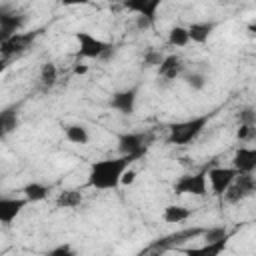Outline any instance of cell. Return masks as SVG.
Instances as JSON below:
<instances>
[{
    "instance_id": "6da1fadb",
    "label": "cell",
    "mask_w": 256,
    "mask_h": 256,
    "mask_svg": "<svg viewBox=\"0 0 256 256\" xmlns=\"http://www.w3.org/2000/svg\"><path fill=\"white\" fill-rule=\"evenodd\" d=\"M138 158L140 156H118L92 162L88 172V186L96 190H114L118 184H122V176L130 168V164Z\"/></svg>"
},
{
    "instance_id": "7a4b0ae2",
    "label": "cell",
    "mask_w": 256,
    "mask_h": 256,
    "mask_svg": "<svg viewBox=\"0 0 256 256\" xmlns=\"http://www.w3.org/2000/svg\"><path fill=\"white\" fill-rule=\"evenodd\" d=\"M210 118H212V114H202V116H194V118L176 122V124L170 126V134H168L166 140L170 144H178V146L190 144L192 140H196L202 134V130L206 128Z\"/></svg>"
},
{
    "instance_id": "3957f363",
    "label": "cell",
    "mask_w": 256,
    "mask_h": 256,
    "mask_svg": "<svg viewBox=\"0 0 256 256\" xmlns=\"http://www.w3.org/2000/svg\"><path fill=\"white\" fill-rule=\"evenodd\" d=\"M76 40H78V56L82 58H110L114 54V46L110 42H104L96 36H92L90 32H76Z\"/></svg>"
},
{
    "instance_id": "277c9868",
    "label": "cell",
    "mask_w": 256,
    "mask_h": 256,
    "mask_svg": "<svg viewBox=\"0 0 256 256\" xmlns=\"http://www.w3.org/2000/svg\"><path fill=\"white\" fill-rule=\"evenodd\" d=\"M152 142L148 132H122L118 134V152L120 156H144Z\"/></svg>"
},
{
    "instance_id": "5b68a950",
    "label": "cell",
    "mask_w": 256,
    "mask_h": 256,
    "mask_svg": "<svg viewBox=\"0 0 256 256\" xmlns=\"http://www.w3.org/2000/svg\"><path fill=\"white\" fill-rule=\"evenodd\" d=\"M252 194H256V178L252 174H238L236 180L226 190L224 198L230 204H238V202L250 198Z\"/></svg>"
},
{
    "instance_id": "8992f818",
    "label": "cell",
    "mask_w": 256,
    "mask_h": 256,
    "mask_svg": "<svg viewBox=\"0 0 256 256\" xmlns=\"http://www.w3.org/2000/svg\"><path fill=\"white\" fill-rule=\"evenodd\" d=\"M176 194H192V196H204L208 194V174L198 172V174H186L180 176L174 184Z\"/></svg>"
},
{
    "instance_id": "52a82bcc",
    "label": "cell",
    "mask_w": 256,
    "mask_h": 256,
    "mask_svg": "<svg viewBox=\"0 0 256 256\" xmlns=\"http://www.w3.org/2000/svg\"><path fill=\"white\" fill-rule=\"evenodd\" d=\"M238 172L234 168H212L208 170V180L212 186V192L216 196H224L226 190L230 188V184L236 180Z\"/></svg>"
},
{
    "instance_id": "ba28073f",
    "label": "cell",
    "mask_w": 256,
    "mask_h": 256,
    "mask_svg": "<svg viewBox=\"0 0 256 256\" xmlns=\"http://www.w3.org/2000/svg\"><path fill=\"white\" fill-rule=\"evenodd\" d=\"M204 230H206V228H186V230L174 232V234H170V236L158 238V240L150 246V250L162 252V250H166V248H174V246H178V244H182V242H186V240H192V238H196V236H202Z\"/></svg>"
},
{
    "instance_id": "9c48e42d",
    "label": "cell",
    "mask_w": 256,
    "mask_h": 256,
    "mask_svg": "<svg viewBox=\"0 0 256 256\" xmlns=\"http://www.w3.org/2000/svg\"><path fill=\"white\" fill-rule=\"evenodd\" d=\"M24 22H26V16L16 12H6V8H2L0 10V42L20 34L18 30L24 26Z\"/></svg>"
},
{
    "instance_id": "30bf717a",
    "label": "cell",
    "mask_w": 256,
    "mask_h": 256,
    "mask_svg": "<svg viewBox=\"0 0 256 256\" xmlns=\"http://www.w3.org/2000/svg\"><path fill=\"white\" fill-rule=\"evenodd\" d=\"M136 98H138V86H132V88L114 92L112 98H110V106L114 110H118L120 114L130 116L134 112V108H136Z\"/></svg>"
},
{
    "instance_id": "8fae6325",
    "label": "cell",
    "mask_w": 256,
    "mask_h": 256,
    "mask_svg": "<svg viewBox=\"0 0 256 256\" xmlns=\"http://www.w3.org/2000/svg\"><path fill=\"white\" fill-rule=\"evenodd\" d=\"M232 168L238 174H252L256 170V148H238L232 158Z\"/></svg>"
},
{
    "instance_id": "7c38bea8",
    "label": "cell",
    "mask_w": 256,
    "mask_h": 256,
    "mask_svg": "<svg viewBox=\"0 0 256 256\" xmlns=\"http://www.w3.org/2000/svg\"><path fill=\"white\" fill-rule=\"evenodd\" d=\"M36 36H38V32H28V34H22V32H20V34H16V36H12V38L0 42L2 56L8 58V56H12V54H20V52H24Z\"/></svg>"
},
{
    "instance_id": "4fadbf2b",
    "label": "cell",
    "mask_w": 256,
    "mask_h": 256,
    "mask_svg": "<svg viewBox=\"0 0 256 256\" xmlns=\"http://www.w3.org/2000/svg\"><path fill=\"white\" fill-rule=\"evenodd\" d=\"M26 204H28L26 198H2L0 200V220H2V224H10L22 212V208Z\"/></svg>"
},
{
    "instance_id": "5bb4252c",
    "label": "cell",
    "mask_w": 256,
    "mask_h": 256,
    "mask_svg": "<svg viewBox=\"0 0 256 256\" xmlns=\"http://www.w3.org/2000/svg\"><path fill=\"white\" fill-rule=\"evenodd\" d=\"M124 8L136 12V16H146L156 22V10L160 8V0H130L124 2Z\"/></svg>"
},
{
    "instance_id": "9a60e30c",
    "label": "cell",
    "mask_w": 256,
    "mask_h": 256,
    "mask_svg": "<svg viewBox=\"0 0 256 256\" xmlns=\"http://www.w3.org/2000/svg\"><path fill=\"white\" fill-rule=\"evenodd\" d=\"M182 72H184V62H182V58L176 56V54L166 56L164 62H162L160 68H158V74H160L164 80H174V78H178Z\"/></svg>"
},
{
    "instance_id": "2e32d148",
    "label": "cell",
    "mask_w": 256,
    "mask_h": 256,
    "mask_svg": "<svg viewBox=\"0 0 256 256\" xmlns=\"http://www.w3.org/2000/svg\"><path fill=\"white\" fill-rule=\"evenodd\" d=\"M228 240H220V242H212V244H202L196 248H184V256H220L226 250Z\"/></svg>"
},
{
    "instance_id": "e0dca14e",
    "label": "cell",
    "mask_w": 256,
    "mask_h": 256,
    "mask_svg": "<svg viewBox=\"0 0 256 256\" xmlns=\"http://www.w3.org/2000/svg\"><path fill=\"white\" fill-rule=\"evenodd\" d=\"M192 212H194L192 208L178 206V204H170V206L164 208L162 218H164V222H168V224H180V222L188 220V218L192 216Z\"/></svg>"
},
{
    "instance_id": "ac0fdd59",
    "label": "cell",
    "mask_w": 256,
    "mask_h": 256,
    "mask_svg": "<svg viewBox=\"0 0 256 256\" xmlns=\"http://www.w3.org/2000/svg\"><path fill=\"white\" fill-rule=\"evenodd\" d=\"M212 32H214V22H192L188 26L190 40L196 42V44H204L210 38Z\"/></svg>"
},
{
    "instance_id": "d6986e66",
    "label": "cell",
    "mask_w": 256,
    "mask_h": 256,
    "mask_svg": "<svg viewBox=\"0 0 256 256\" xmlns=\"http://www.w3.org/2000/svg\"><path fill=\"white\" fill-rule=\"evenodd\" d=\"M64 134H66V138L72 144H80V146L88 144V140H90V134H88V130L82 124H68V126H64Z\"/></svg>"
},
{
    "instance_id": "ffe728a7",
    "label": "cell",
    "mask_w": 256,
    "mask_h": 256,
    "mask_svg": "<svg viewBox=\"0 0 256 256\" xmlns=\"http://www.w3.org/2000/svg\"><path fill=\"white\" fill-rule=\"evenodd\" d=\"M82 200H84V196L80 190H62L56 198V206L58 208H76L82 204Z\"/></svg>"
},
{
    "instance_id": "44dd1931",
    "label": "cell",
    "mask_w": 256,
    "mask_h": 256,
    "mask_svg": "<svg viewBox=\"0 0 256 256\" xmlns=\"http://www.w3.org/2000/svg\"><path fill=\"white\" fill-rule=\"evenodd\" d=\"M22 192H24V198L28 202H40L48 196V186L42 182H30L22 188Z\"/></svg>"
},
{
    "instance_id": "7402d4cb",
    "label": "cell",
    "mask_w": 256,
    "mask_h": 256,
    "mask_svg": "<svg viewBox=\"0 0 256 256\" xmlns=\"http://www.w3.org/2000/svg\"><path fill=\"white\" fill-rule=\"evenodd\" d=\"M18 126V116L12 108H6L0 114V128H2V136H8L10 132H14Z\"/></svg>"
},
{
    "instance_id": "603a6c76",
    "label": "cell",
    "mask_w": 256,
    "mask_h": 256,
    "mask_svg": "<svg viewBox=\"0 0 256 256\" xmlns=\"http://www.w3.org/2000/svg\"><path fill=\"white\" fill-rule=\"evenodd\" d=\"M58 80V70L52 62H44L42 68H40V82L44 88H52Z\"/></svg>"
},
{
    "instance_id": "cb8c5ba5",
    "label": "cell",
    "mask_w": 256,
    "mask_h": 256,
    "mask_svg": "<svg viewBox=\"0 0 256 256\" xmlns=\"http://www.w3.org/2000/svg\"><path fill=\"white\" fill-rule=\"evenodd\" d=\"M168 42H170L172 46H186V44L190 42L188 28H184V26H174V28H170V32H168Z\"/></svg>"
},
{
    "instance_id": "d4e9b609",
    "label": "cell",
    "mask_w": 256,
    "mask_h": 256,
    "mask_svg": "<svg viewBox=\"0 0 256 256\" xmlns=\"http://www.w3.org/2000/svg\"><path fill=\"white\" fill-rule=\"evenodd\" d=\"M228 230L224 226H212V228H206L202 238H204V244H212V242H220V240H228Z\"/></svg>"
},
{
    "instance_id": "484cf974",
    "label": "cell",
    "mask_w": 256,
    "mask_h": 256,
    "mask_svg": "<svg viewBox=\"0 0 256 256\" xmlns=\"http://www.w3.org/2000/svg\"><path fill=\"white\" fill-rule=\"evenodd\" d=\"M236 120H238L240 126H256V108L246 106V108L238 110Z\"/></svg>"
},
{
    "instance_id": "4316f807",
    "label": "cell",
    "mask_w": 256,
    "mask_h": 256,
    "mask_svg": "<svg viewBox=\"0 0 256 256\" xmlns=\"http://www.w3.org/2000/svg\"><path fill=\"white\" fill-rule=\"evenodd\" d=\"M184 82L188 84V88H192V90L198 92V90H202L206 86V76L202 72H190V74L184 76Z\"/></svg>"
},
{
    "instance_id": "83f0119b",
    "label": "cell",
    "mask_w": 256,
    "mask_h": 256,
    "mask_svg": "<svg viewBox=\"0 0 256 256\" xmlns=\"http://www.w3.org/2000/svg\"><path fill=\"white\" fill-rule=\"evenodd\" d=\"M164 54L160 52V50H148L146 54H144V60H142V64L146 66V68H160V64L164 62Z\"/></svg>"
},
{
    "instance_id": "f1b7e54d",
    "label": "cell",
    "mask_w": 256,
    "mask_h": 256,
    "mask_svg": "<svg viewBox=\"0 0 256 256\" xmlns=\"http://www.w3.org/2000/svg\"><path fill=\"white\" fill-rule=\"evenodd\" d=\"M46 256H76V252H74V248L70 244H58Z\"/></svg>"
},
{
    "instance_id": "f546056e",
    "label": "cell",
    "mask_w": 256,
    "mask_h": 256,
    "mask_svg": "<svg viewBox=\"0 0 256 256\" xmlns=\"http://www.w3.org/2000/svg\"><path fill=\"white\" fill-rule=\"evenodd\" d=\"M254 134H256V126H238V130H236V138L242 142L250 140Z\"/></svg>"
},
{
    "instance_id": "4dcf8cb0",
    "label": "cell",
    "mask_w": 256,
    "mask_h": 256,
    "mask_svg": "<svg viewBox=\"0 0 256 256\" xmlns=\"http://www.w3.org/2000/svg\"><path fill=\"white\" fill-rule=\"evenodd\" d=\"M152 26H154V20H150L146 16H136V28L138 30H148Z\"/></svg>"
},
{
    "instance_id": "1f68e13d",
    "label": "cell",
    "mask_w": 256,
    "mask_h": 256,
    "mask_svg": "<svg viewBox=\"0 0 256 256\" xmlns=\"http://www.w3.org/2000/svg\"><path fill=\"white\" fill-rule=\"evenodd\" d=\"M134 180H136V172L128 168V170L124 172V176H122V184H126V186H128V184H132Z\"/></svg>"
},
{
    "instance_id": "d6a6232c",
    "label": "cell",
    "mask_w": 256,
    "mask_h": 256,
    "mask_svg": "<svg viewBox=\"0 0 256 256\" xmlns=\"http://www.w3.org/2000/svg\"><path fill=\"white\" fill-rule=\"evenodd\" d=\"M86 72H88V68H86V66H80V64H78V66L74 68V74H86Z\"/></svg>"
},
{
    "instance_id": "836d02e7",
    "label": "cell",
    "mask_w": 256,
    "mask_h": 256,
    "mask_svg": "<svg viewBox=\"0 0 256 256\" xmlns=\"http://www.w3.org/2000/svg\"><path fill=\"white\" fill-rule=\"evenodd\" d=\"M250 30H252V32H256V24H250Z\"/></svg>"
}]
</instances>
